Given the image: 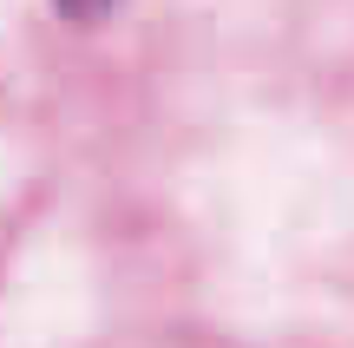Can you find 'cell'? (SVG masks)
<instances>
[{"label": "cell", "mask_w": 354, "mask_h": 348, "mask_svg": "<svg viewBox=\"0 0 354 348\" xmlns=\"http://www.w3.org/2000/svg\"><path fill=\"white\" fill-rule=\"evenodd\" d=\"M53 7H59L73 26H92V20H105V13H112V0H53Z\"/></svg>", "instance_id": "cell-1"}]
</instances>
